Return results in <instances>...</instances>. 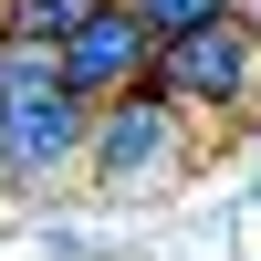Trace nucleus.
Wrapping results in <instances>:
<instances>
[{
  "label": "nucleus",
  "mask_w": 261,
  "mask_h": 261,
  "mask_svg": "<svg viewBox=\"0 0 261 261\" xmlns=\"http://www.w3.org/2000/svg\"><path fill=\"white\" fill-rule=\"evenodd\" d=\"M84 146H94V105L63 84L53 53L11 42L0 53V178L11 188H53L63 167H84Z\"/></svg>",
  "instance_id": "f257e3e1"
},
{
  "label": "nucleus",
  "mask_w": 261,
  "mask_h": 261,
  "mask_svg": "<svg viewBox=\"0 0 261 261\" xmlns=\"http://www.w3.org/2000/svg\"><path fill=\"white\" fill-rule=\"evenodd\" d=\"M84 167H94V188H115V199H136V188L178 178V167H188V105L157 94V84H136V94L94 105V146H84Z\"/></svg>",
  "instance_id": "f03ea898"
},
{
  "label": "nucleus",
  "mask_w": 261,
  "mask_h": 261,
  "mask_svg": "<svg viewBox=\"0 0 261 261\" xmlns=\"http://www.w3.org/2000/svg\"><path fill=\"white\" fill-rule=\"evenodd\" d=\"M146 84L178 94L188 115H230V105H251V94H261V21H251V11H220V21H199V32H178Z\"/></svg>",
  "instance_id": "7ed1b4c3"
},
{
  "label": "nucleus",
  "mask_w": 261,
  "mask_h": 261,
  "mask_svg": "<svg viewBox=\"0 0 261 261\" xmlns=\"http://www.w3.org/2000/svg\"><path fill=\"white\" fill-rule=\"evenodd\" d=\"M157 53H167V42H157V32H146V21H136V11H125V0H105V11H94V21H84V32H73V42H63V53H53V63H63V84H73V94H84V105H115V94H136V84H146V73H157Z\"/></svg>",
  "instance_id": "20e7f679"
},
{
  "label": "nucleus",
  "mask_w": 261,
  "mask_h": 261,
  "mask_svg": "<svg viewBox=\"0 0 261 261\" xmlns=\"http://www.w3.org/2000/svg\"><path fill=\"white\" fill-rule=\"evenodd\" d=\"M94 11H105V0H21V42H32V53H63Z\"/></svg>",
  "instance_id": "39448f33"
},
{
  "label": "nucleus",
  "mask_w": 261,
  "mask_h": 261,
  "mask_svg": "<svg viewBox=\"0 0 261 261\" xmlns=\"http://www.w3.org/2000/svg\"><path fill=\"white\" fill-rule=\"evenodd\" d=\"M125 11L146 21L157 42H178V32H199V21H220V11H241V0H125Z\"/></svg>",
  "instance_id": "423d86ee"
},
{
  "label": "nucleus",
  "mask_w": 261,
  "mask_h": 261,
  "mask_svg": "<svg viewBox=\"0 0 261 261\" xmlns=\"http://www.w3.org/2000/svg\"><path fill=\"white\" fill-rule=\"evenodd\" d=\"M11 42H21V0H0V53H11Z\"/></svg>",
  "instance_id": "0eeeda50"
},
{
  "label": "nucleus",
  "mask_w": 261,
  "mask_h": 261,
  "mask_svg": "<svg viewBox=\"0 0 261 261\" xmlns=\"http://www.w3.org/2000/svg\"><path fill=\"white\" fill-rule=\"evenodd\" d=\"M251 199H261V188H251Z\"/></svg>",
  "instance_id": "6e6552de"
}]
</instances>
